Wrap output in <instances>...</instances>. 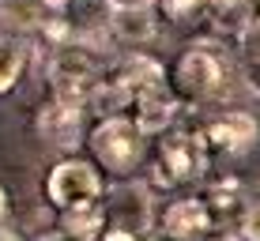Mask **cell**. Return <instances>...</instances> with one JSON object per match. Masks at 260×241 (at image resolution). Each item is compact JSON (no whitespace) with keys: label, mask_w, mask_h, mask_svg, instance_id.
I'll return each instance as SVG.
<instances>
[{"label":"cell","mask_w":260,"mask_h":241,"mask_svg":"<svg viewBox=\"0 0 260 241\" xmlns=\"http://www.w3.org/2000/svg\"><path fill=\"white\" fill-rule=\"evenodd\" d=\"M49 98L72 110H83L94 98V91L102 87L106 76V60L98 57L94 42H60L57 49H49Z\"/></svg>","instance_id":"obj_1"},{"label":"cell","mask_w":260,"mask_h":241,"mask_svg":"<svg viewBox=\"0 0 260 241\" xmlns=\"http://www.w3.org/2000/svg\"><path fill=\"white\" fill-rule=\"evenodd\" d=\"M226 83V68H222L219 53L208 46H192L174 60V72H170V98L185 106H204Z\"/></svg>","instance_id":"obj_2"},{"label":"cell","mask_w":260,"mask_h":241,"mask_svg":"<svg viewBox=\"0 0 260 241\" xmlns=\"http://www.w3.org/2000/svg\"><path fill=\"white\" fill-rule=\"evenodd\" d=\"M211 147L200 128H166L155 155V174L162 185H192L208 174Z\"/></svg>","instance_id":"obj_3"},{"label":"cell","mask_w":260,"mask_h":241,"mask_svg":"<svg viewBox=\"0 0 260 241\" xmlns=\"http://www.w3.org/2000/svg\"><path fill=\"white\" fill-rule=\"evenodd\" d=\"M94 162L113 177H132L143 158V132L128 117H102L87 136Z\"/></svg>","instance_id":"obj_4"},{"label":"cell","mask_w":260,"mask_h":241,"mask_svg":"<svg viewBox=\"0 0 260 241\" xmlns=\"http://www.w3.org/2000/svg\"><path fill=\"white\" fill-rule=\"evenodd\" d=\"M46 196H49L53 208H60V211L79 208V203H94V200H102V177L83 158H64V162H57L49 169Z\"/></svg>","instance_id":"obj_5"},{"label":"cell","mask_w":260,"mask_h":241,"mask_svg":"<svg viewBox=\"0 0 260 241\" xmlns=\"http://www.w3.org/2000/svg\"><path fill=\"white\" fill-rule=\"evenodd\" d=\"M34 128H38V136L46 140L49 147L76 151L83 144V110H72V106H60V102L49 98L38 110V117H34Z\"/></svg>","instance_id":"obj_6"},{"label":"cell","mask_w":260,"mask_h":241,"mask_svg":"<svg viewBox=\"0 0 260 241\" xmlns=\"http://www.w3.org/2000/svg\"><path fill=\"white\" fill-rule=\"evenodd\" d=\"M162 234L170 241H204L211 234V219L200 196H181L170 203L162 215Z\"/></svg>","instance_id":"obj_7"},{"label":"cell","mask_w":260,"mask_h":241,"mask_svg":"<svg viewBox=\"0 0 260 241\" xmlns=\"http://www.w3.org/2000/svg\"><path fill=\"white\" fill-rule=\"evenodd\" d=\"M204 140L215 151H226V155H245L249 147L260 140V124L249 113H222L204 128Z\"/></svg>","instance_id":"obj_8"},{"label":"cell","mask_w":260,"mask_h":241,"mask_svg":"<svg viewBox=\"0 0 260 241\" xmlns=\"http://www.w3.org/2000/svg\"><path fill=\"white\" fill-rule=\"evenodd\" d=\"M110 0H60L57 19L76 42H94V34L110 23Z\"/></svg>","instance_id":"obj_9"},{"label":"cell","mask_w":260,"mask_h":241,"mask_svg":"<svg viewBox=\"0 0 260 241\" xmlns=\"http://www.w3.org/2000/svg\"><path fill=\"white\" fill-rule=\"evenodd\" d=\"M106 211V222L110 230H128V234H143L151 222V208H147V192L140 185H121L113 192V203H102Z\"/></svg>","instance_id":"obj_10"},{"label":"cell","mask_w":260,"mask_h":241,"mask_svg":"<svg viewBox=\"0 0 260 241\" xmlns=\"http://www.w3.org/2000/svg\"><path fill=\"white\" fill-rule=\"evenodd\" d=\"M174 113H177V102L170 98V91H151L132 102V124L143 132V136H155V132H166L170 124H174Z\"/></svg>","instance_id":"obj_11"},{"label":"cell","mask_w":260,"mask_h":241,"mask_svg":"<svg viewBox=\"0 0 260 241\" xmlns=\"http://www.w3.org/2000/svg\"><path fill=\"white\" fill-rule=\"evenodd\" d=\"M110 34L124 46H143L158 34V23H155V12L151 8H113L110 12Z\"/></svg>","instance_id":"obj_12"},{"label":"cell","mask_w":260,"mask_h":241,"mask_svg":"<svg viewBox=\"0 0 260 241\" xmlns=\"http://www.w3.org/2000/svg\"><path fill=\"white\" fill-rule=\"evenodd\" d=\"M102 230H106V211L98 200L60 211V241H98Z\"/></svg>","instance_id":"obj_13"},{"label":"cell","mask_w":260,"mask_h":241,"mask_svg":"<svg viewBox=\"0 0 260 241\" xmlns=\"http://www.w3.org/2000/svg\"><path fill=\"white\" fill-rule=\"evenodd\" d=\"M26 60H30V42L19 38V34H4L0 38V94L19 83Z\"/></svg>","instance_id":"obj_14"},{"label":"cell","mask_w":260,"mask_h":241,"mask_svg":"<svg viewBox=\"0 0 260 241\" xmlns=\"http://www.w3.org/2000/svg\"><path fill=\"white\" fill-rule=\"evenodd\" d=\"M200 200H204V208H208L211 226L234 222V219H241V211H245V200H241L238 185H211V189L204 192Z\"/></svg>","instance_id":"obj_15"},{"label":"cell","mask_w":260,"mask_h":241,"mask_svg":"<svg viewBox=\"0 0 260 241\" xmlns=\"http://www.w3.org/2000/svg\"><path fill=\"white\" fill-rule=\"evenodd\" d=\"M46 15H49V8L42 0H0V23L15 26L19 38H23V30H38Z\"/></svg>","instance_id":"obj_16"},{"label":"cell","mask_w":260,"mask_h":241,"mask_svg":"<svg viewBox=\"0 0 260 241\" xmlns=\"http://www.w3.org/2000/svg\"><path fill=\"white\" fill-rule=\"evenodd\" d=\"M162 15L177 26H204L208 23V0H162Z\"/></svg>","instance_id":"obj_17"},{"label":"cell","mask_w":260,"mask_h":241,"mask_svg":"<svg viewBox=\"0 0 260 241\" xmlns=\"http://www.w3.org/2000/svg\"><path fill=\"white\" fill-rule=\"evenodd\" d=\"M238 234H241V241H260V200L245 203V211L238 219Z\"/></svg>","instance_id":"obj_18"},{"label":"cell","mask_w":260,"mask_h":241,"mask_svg":"<svg viewBox=\"0 0 260 241\" xmlns=\"http://www.w3.org/2000/svg\"><path fill=\"white\" fill-rule=\"evenodd\" d=\"M98 241H140L136 234H128V230H102V237Z\"/></svg>","instance_id":"obj_19"},{"label":"cell","mask_w":260,"mask_h":241,"mask_svg":"<svg viewBox=\"0 0 260 241\" xmlns=\"http://www.w3.org/2000/svg\"><path fill=\"white\" fill-rule=\"evenodd\" d=\"M110 8H151V0H110Z\"/></svg>","instance_id":"obj_20"},{"label":"cell","mask_w":260,"mask_h":241,"mask_svg":"<svg viewBox=\"0 0 260 241\" xmlns=\"http://www.w3.org/2000/svg\"><path fill=\"white\" fill-rule=\"evenodd\" d=\"M0 241H23V237L15 234V230H0Z\"/></svg>","instance_id":"obj_21"},{"label":"cell","mask_w":260,"mask_h":241,"mask_svg":"<svg viewBox=\"0 0 260 241\" xmlns=\"http://www.w3.org/2000/svg\"><path fill=\"white\" fill-rule=\"evenodd\" d=\"M4 211H8V196H4V189H0V219H4Z\"/></svg>","instance_id":"obj_22"},{"label":"cell","mask_w":260,"mask_h":241,"mask_svg":"<svg viewBox=\"0 0 260 241\" xmlns=\"http://www.w3.org/2000/svg\"><path fill=\"white\" fill-rule=\"evenodd\" d=\"M253 23L260 26V0H256V4H253Z\"/></svg>","instance_id":"obj_23"},{"label":"cell","mask_w":260,"mask_h":241,"mask_svg":"<svg viewBox=\"0 0 260 241\" xmlns=\"http://www.w3.org/2000/svg\"><path fill=\"white\" fill-rule=\"evenodd\" d=\"M38 241H60V234H42Z\"/></svg>","instance_id":"obj_24"}]
</instances>
